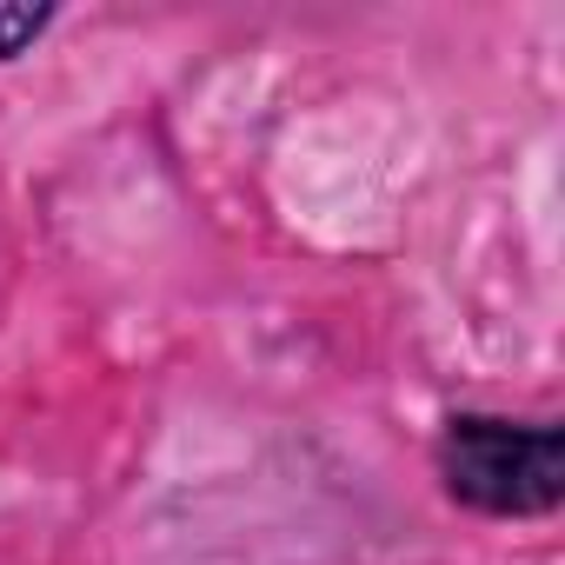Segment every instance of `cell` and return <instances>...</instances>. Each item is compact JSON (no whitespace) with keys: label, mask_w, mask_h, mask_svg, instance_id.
Instances as JSON below:
<instances>
[{"label":"cell","mask_w":565,"mask_h":565,"mask_svg":"<svg viewBox=\"0 0 565 565\" xmlns=\"http://www.w3.org/2000/svg\"><path fill=\"white\" fill-rule=\"evenodd\" d=\"M439 479L459 505L492 519H539L565 492V439L552 419L459 413L439 433Z\"/></svg>","instance_id":"6da1fadb"},{"label":"cell","mask_w":565,"mask_h":565,"mask_svg":"<svg viewBox=\"0 0 565 565\" xmlns=\"http://www.w3.org/2000/svg\"><path fill=\"white\" fill-rule=\"evenodd\" d=\"M47 21H54V8H0V61H14L28 41H41Z\"/></svg>","instance_id":"7a4b0ae2"}]
</instances>
